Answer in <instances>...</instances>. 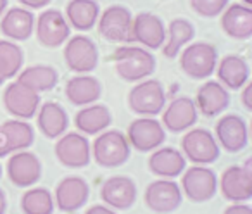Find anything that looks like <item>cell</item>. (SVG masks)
Listing matches in <instances>:
<instances>
[{
    "label": "cell",
    "mask_w": 252,
    "mask_h": 214,
    "mask_svg": "<svg viewBox=\"0 0 252 214\" xmlns=\"http://www.w3.org/2000/svg\"><path fill=\"white\" fill-rule=\"evenodd\" d=\"M156 57L144 47L123 45L114 52L116 73L125 81H142L156 71Z\"/></svg>",
    "instance_id": "6da1fadb"
},
{
    "label": "cell",
    "mask_w": 252,
    "mask_h": 214,
    "mask_svg": "<svg viewBox=\"0 0 252 214\" xmlns=\"http://www.w3.org/2000/svg\"><path fill=\"white\" fill-rule=\"evenodd\" d=\"M92 157L102 168H119L131 155L128 138L119 130H105L90 145Z\"/></svg>",
    "instance_id": "7a4b0ae2"
},
{
    "label": "cell",
    "mask_w": 252,
    "mask_h": 214,
    "mask_svg": "<svg viewBox=\"0 0 252 214\" xmlns=\"http://www.w3.org/2000/svg\"><path fill=\"white\" fill-rule=\"evenodd\" d=\"M180 56V67L192 80H207L213 76L218 64V50L207 42L189 43L182 49Z\"/></svg>",
    "instance_id": "3957f363"
},
{
    "label": "cell",
    "mask_w": 252,
    "mask_h": 214,
    "mask_svg": "<svg viewBox=\"0 0 252 214\" xmlns=\"http://www.w3.org/2000/svg\"><path fill=\"white\" fill-rule=\"evenodd\" d=\"M128 105L138 116L154 118L166 105V90L158 80H142L128 93Z\"/></svg>",
    "instance_id": "277c9868"
},
{
    "label": "cell",
    "mask_w": 252,
    "mask_h": 214,
    "mask_svg": "<svg viewBox=\"0 0 252 214\" xmlns=\"http://www.w3.org/2000/svg\"><path fill=\"white\" fill-rule=\"evenodd\" d=\"M182 154L193 164L207 166L220 159L221 149L214 135L206 128H190L182 138Z\"/></svg>",
    "instance_id": "5b68a950"
},
{
    "label": "cell",
    "mask_w": 252,
    "mask_h": 214,
    "mask_svg": "<svg viewBox=\"0 0 252 214\" xmlns=\"http://www.w3.org/2000/svg\"><path fill=\"white\" fill-rule=\"evenodd\" d=\"M218 190L231 204L249 202L252 199V159L244 166H230L218 180Z\"/></svg>",
    "instance_id": "8992f818"
},
{
    "label": "cell",
    "mask_w": 252,
    "mask_h": 214,
    "mask_svg": "<svg viewBox=\"0 0 252 214\" xmlns=\"http://www.w3.org/2000/svg\"><path fill=\"white\" fill-rule=\"evenodd\" d=\"M100 36L107 42L130 43L133 42V16L125 5H111L97 19Z\"/></svg>",
    "instance_id": "52a82bcc"
},
{
    "label": "cell",
    "mask_w": 252,
    "mask_h": 214,
    "mask_svg": "<svg viewBox=\"0 0 252 214\" xmlns=\"http://www.w3.org/2000/svg\"><path fill=\"white\" fill-rule=\"evenodd\" d=\"M182 193L195 204L211 200L218 192V176L207 166L193 164L182 173Z\"/></svg>",
    "instance_id": "ba28073f"
},
{
    "label": "cell",
    "mask_w": 252,
    "mask_h": 214,
    "mask_svg": "<svg viewBox=\"0 0 252 214\" xmlns=\"http://www.w3.org/2000/svg\"><path fill=\"white\" fill-rule=\"evenodd\" d=\"M40 45L47 49H57L64 45L71 36V26L57 9H45L35 19V31Z\"/></svg>",
    "instance_id": "9c48e42d"
},
{
    "label": "cell",
    "mask_w": 252,
    "mask_h": 214,
    "mask_svg": "<svg viewBox=\"0 0 252 214\" xmlns=\"http://www.w3.org/2000/svg\"><path fill=\"white\" fill-rule=\"evenodd\" d=\"M64 61L76 74H88L98 64V49L92 38L85 35L69 36L64 45Z\"/></svg>",
    "instance_id": "30bf717a"
},
{
    "label": "cell",
    "mask_w": 252,
    "mask_h": 214,
    "mask_svg": "<svg viewBox=\"0 0 252 214\" xmlns=\"http://www.w3.org/2000/svg\"><path fill=\"white\" fill-rule=\"evenodd\" d=\"M57 161L63 166L71 169H81L87 168L90 164L92 151H90V142L87 140L83 133L80 131H71V133H64L57 138V144L54 147Z\"/></svg>",
    "instance_id": "8fae6325"
},
{
    "label": "cell",
    "mask_w": 252,
    "mask_h": 214,
    "mask_svg": "<svg viewBox=\"0 0 252 214\" xmlns=\"http://www.w3.org/2000/svg\"><path fill=\"white\" fill-rule=\"evenodd\" d=\"M144 199L151 211L158 214H169L182 206L183 193L175 180L159 178L147 185Z\"/></svg>",
    "instance_id": "7c38bea8"
},
{
    "label": "cell",
    "mask_w": 252,
    "mask_h": 214,
    "mask_svg": "<svg viewBox=\"0 0 252 214\" xmlns=\"http://www.w3.org/2000/svg\"><path fill=\"white\" fill-rule=\"evenodd\" d=\"M125 135L130 147L138 152H152L161 147L166 140V130L162 128L161 121L145 116L131 121L128 126V133Z\"/></svg>",
    "instance_id": "4fadbf2b"
},
{
    "label": "cell",
    "mask_w": 252,
    "mask_h": 214,
    "mask_svg": "<svg viewBox=\"0 0 252 214\" xmlns=\"http://www.w3.org/2000/svg\"><path fill=\"white\" fill-rule=\"evenodd\" d=\"M214 138L220 149H224V152L230 154L242 152L249 144L247 123L238 114H224L214 126Z\"/></svg>",
    "instance_id": "5bb4252c"
},
{
    "label": "cell",
    "mask_w": 252,
    "mask_h": 214,
    "mask_svg": "<svg viewBox=\"0 0 252 214\" xmlns=\"http://www.w3.org/2000/svg\"><path fill=\"white\" fill-rule=\"evenodd\" d=\"M42 171L43 169L40 159L28 149L12 152L7 166H5V173H7L11 183L19 188H30L35 183H38V180L42 178Z\"/></svg>",
    "instance_id": "9a60e30c"
},
{
    "label": "cell",
    "mask_w": 252,
    "mask_h": 214,
    "mask_svg": "<svg viewBox=\"0 0 252 214\" xmlns=\"http://www.w3.org/2000/svg\"><path fill=\"white\" fill-rule=\"evenodd\" d=\"M4 107L11 116H14L16 120H32L38 111L40 104V93L26 88L25 85H21L18 80L9 83L4 90Z\"/></svg>",
    "instance_id": "2e32d148"
},
{
    "label": "cell",
    "mask_w": 252,
    "mask_h": 214,
    "mask_svg": "<svg viewBox=\"0 0 252 214\" xmlns=\"http://www.w3.org/2000/svg\"><path fill=\"white\" fill-rule=\"evenodd\" d=\"M90 197V185L81 176H66L56 186L54 204L63 213H76Z\"/></svg>",
    "instance_id": "e0dca14e"
},
{
    "label": "cell",
    "mask_w": 252,
    "mask_h": 214,
    "mask_svg": "<svg viewBox=\"0 0 252 214\" xmlns=\"http://www.w3.org/2000/svg\"><path fill=\"white\" fill-rule=\"evenodd\" d=\"M197 123V107L190 97H178L164 105L161 124L169 133H185Z\"/></svg>",
    "instance_id": "ac0fdd59"
},
{
    "label": "cell",
    "mask_w": 252,
    "mask_h": 214,
    "mask_svg": "<svg viewBox=\"0 0 252 214\" xmlns=\"http://www.w3.org/2000/svg\"><path fill=\"white\" fill-rule=\"evenodd\" d=\"M102 202L114 211H126L137 202V185L128 176H111L100 188Z\"/></svg>",
    "instance_id": "d6986e66"
},
{
    "label": "cell",
    "mask_w": 252,
    "mask_h": 214,
    "mask_svg": "<svg viewBox=\"0 0 252 214\" xmlns=\"http://www.w3.org/2000/svg\"><path fill=\"white\" fill-rule=\"evenodd\" d=\"M133 42H138L144 49L158 50L166 42V26L159 16L152 12H140L133 18Z\"/></svg>",
    "instance_id": "ffe728a7"
},
{
    "label": "cell",
    "mask_w": 252,
    "mask_h": 214,
    "mask_svg": "<svg viewBox=\"0 0 252 214\" xmlns=\"http://www.w3.org/2000/svg\"><path fill=\"white\" fill-rule=\"evenodd\" d=\"M0 31L12 42H25L35 31V16L26 7L7 9L0 19Z\"/></svg>",
    "instance_id": "44dd1931"
},
{
    "label": "cell",
    "mask_w": 252,
    "mask_h": 214,
    "mask_svg": "<svg viewBox=\"0 0 252 214\" xmlns=\"http://www.w3.org/2000/svg\"><path fill=\"white\" fill-rule=\"evenodd\" d=\"M197 111L207 118L220 116L230 105V92L220 83V81L209 80L199 88L195 100Z\"/></svg>",
    "instance_id": "7402d4cb"
},
{
    "label": "cell",
    "mask_w": 252,
    "mask_h": 214,
    "mask_svg": "<svg viewBox=\"0 0 252 214\" xmlns=\"http://www.w3.org/2000/svg\"><path fill=\"white\" fill-rule=\"evenodd\" d=\"M149 169L159 178L175 180L187 169V159L175 147H158L149 157Z\"/></svg>",
    "instance_id": "603a6c76"
},
{
    "label": "cell",
    "mask_w": 252,
    "mask_h": 214,
    "mask_svg": "<svg viewBox=\"0 0 252 214\" xmlns=\"http://www.w3.org/2000/svg\"><path fill=\"white\" fill-rule=\"evenodd\" d=\"M221 28L233 40H249L252 36V7L245 4L226 5L221 12Z\"/></svg>",
    "instance_id": "cb8c5ba5"
},
{
    "label": "cell",
    "mask_w": 252,
    "mask_h": 214,
    "mask_svg": "<svg viewBox=\"0 0 252 214\" xmlns=\"http://www.w3.org/2000/svg\"><path fill=\"white\" fill-rule=\"evenodd\" d=\"M35 116L38 130L42 131L43 137L50 138V140H57L61 135L66 133L67 126H69V116H67L66 109L57 102L40 104Z\"/></svg>",
    "instance_id": "d4e9b609"
},
{
    "label": "cell",
    "mask_w": 252,
    "mask_h": 214,
    "mask_svg": "<svg viewBox=\"0 0 252 214\" xmlns=\"http://www.w3.org/2000/svg\"><path fill=\"white\" fill-rule=\"evenodd\" d=\"M214 73L218 74V81L226 90H240L251 78V67L242 56L230 54L218 61Z\"/></svg>",
    "instance_id": "484cf974"
},
{
    "label": "cell",
    "mask_w": 252,
    "mask_h": 214,
    "mask_svg": "<svg viewBox=\"0 0 252 214\" xmlns=\"http://www.w3.org/2000/svg\"><path fill=\"white\" fill-rule=\"evenodd\" d=\"M66 97L76 107L95 104L102 97V83L95 76L90 74H78L74 78H69L66 83Z\"/></svg>",
    "instance_id": "4316f807"
},
{
    "label": "cell",
    "mask_w": 252,
    "mask_h": 214,
    "mask_svg": "<svg viewBox=\"0 0 252 214\" xmlns=\"http://www.w3.org/2000/svg\"><path fill=\"white\" fill-rule=\"evenodd\" d=\"M111 123L112 114L109 111V107L104 104H98V102L81 107L76 116H74V126L85 137L102 133V131H105L111 126Z\"/></svg>",
    "instance_id": "83f0119b"
},
{
    "label": "cell",
    "mask_w": 252,
    "mask_h": 214,
    "mask_svg": "<svg viewBox=\"0 0 252 214\" xmlns=\"http://www.w3.org/2000/svg\"><path fill=\"white\" fill-rule=\"evenodd\" d=\"M193 36H195V28L192 23L189 19L175 18L166 28V42L161 47L164 57H168V59L178 57L182 49H185L192 42Z\"/></svg>",
    "instance_id": "f1b7e54d"
},
{
    "label": "cell",
    "mask_w": 252,
    "mask_h": 214,
    "mask_svg": "<svg viewBox=\"0 0 252 214\" xmlns=\"http://www.w3.org/2000/svg\"><path fill=\"white\" fill-rule=\"evenodd\" d=\"M100 16L95 0H71L66 5V21L78 31H90Z\"/></svg>",
    "instance_id": "f546056e"
},
{
    "label": "cell",
    "mask_w": 252,
    "mask_h": 214,
    "mask_svg": "<svg viewBox=\"0 0 252 214\" xmlns=\"http://www.w3.org/2000/svg\"><path fill=\"white\" fill-rule=\"evenodd\" d=\"M18 81L21 85H25L26 88L42 93V92H49L59 81V73L56 71V67L47 66V64H35L30 66L26 69H21L18 73Z\"/></svg>",
    "instance_id": "4dcf8cb0"
},
{
    "label": "cell",
    "mask_w": 252,
    "mask_h": 214,
    "mask_svg": "<svg viewBox=\"0 0 252 214\" xmlns=\"http://www.w3.org/2000/svg\"><path fill=\"white\" fill-rule=\"evenodd\" d=\"M0 130L5 135L9 154L18 151H26L35 142V130L25 120H9L4 124H0Z\"/></svg>",
    "instance_id": "1f68e13d"
},
{
    "label": "cell",
    "mask_w": 252,
    "mask_h": 214,
    "mask_svg": "<svg viewBox=\"0 0 252 214\" xmlns=\"http://www.w3.org/2000/svg\"><path fill=\"white\" fill-rule=\"evenodd\" d=\"M25 64L23 49L12 40H0V76L5 81L18 76Z\"/></svg>",
    "instance_id": "d6a6232c"
},
{
    "label": "cell",
    "mask_w": 252,
    "mask_h": 214,
    "mask_svg": "<svg viewBox=\"0 0 252 214\" xmlns=\"http://www.w3.org/2000/svg\"><path fill=\"white\" fill-rule=\"evenodd\" d=\"M21 209L25 214H52L56 209L54 195L45 186L28 188L21 197Z\"/></svg>",
    "instance_id": "836d02e7"
},
{
    "label": "cell",
    "mask_w": 252,
    "mask_h": 214,
    "mask_svg": "<svg viewBox=\"0 0 252 214\" xmlns=\"http://www.w3.org/2000/svg\"><path fill=\"white\" fill-rule=\"evenodd\" d=\"M230 0H190V7L202 18H218Z\"/></svg>",
    "instance_id": "e575fe53"
},
{
    "label": "cell",
    "mask_w": 252,
    "mask_h": 214,
    "mask_svg": "<svg viewBox=\"0 0 252 214\" xmlns=\"http://www.w3.org/2000/svg\"><path fill=\"white\" fill-rule=\"evenodd\" d=\"M240 90H242V104H244V107L249 113H252V83L247 81Z\"/></svg>",
    "instance_id": "d590c367"
},
{
    "label": "cell",
    "mask_w": 252,
    "mask_h": 214,
    "mask_svg": "<svg viewBox=\"0 0 252 214\" xmlns=\"http://www.w3.org/2000/svg\"><path fill=\"white\" fill-rule=\"evenodd\" d=\"M223 214H252V207L245 202L240 204H231L223 211Z\"/></svg>",
    "instance_id": "8d00e7d4"
},
{
    "label": "cell",
    "mask_w": 252,
    "mask_h": 214,
    "mask_svg": "<svg viewBox=\"0 0 252 214\" xmlns=\"http://www.w3.org/2000/svg\"><path fill=\"white\" fill-rule=\"evenodd\" d=\"M19 4L23 5V7L30 9V11H33V9H43L47 7V5L52 2V0H18Z\"/></svg>",
    "instance_id": "74e56055"
},
{
    "label": "cell",
    "mask_w": 252,
    "mask_h": 214,
    "mask_svg": "<svg viewBox=\"0 0 252 214\" xmlns=\"http://www.w3.org/2000/svg\"><path fill=\"white\" fill-rule=\"evenodd\" d=\"M85 214H118L112 207L105 206V204H95V206L88 207Z\"/></svg>",
    "instance_id": "f35d334b"
},
{
    "label": "cell",
    "mask_w": 252,
    "mask_h": 214,
    "mask_svg": "<svg viewBox=\"0 0 252 214\" xmlns=\"http://www.w3.org/2000/svg\"><path fill=\"white\" fill-rule=\"evenodd\" d=\"M5 155H9V152H7V142H5L4 131L0 130V157H5Z\"/></svg>",
    "instance_id": "ab89813d"
},
{
    "label": "cell",
    "mask_w": 252,
    "mask_h": 214,
    "mask_svg": "<svg viewBox=\"0 0 252 214\" xmlns=\"http://www.w3.org/2000/svg\"><path fill=\"white\" fill-rule=\"evenodd\" d=\"M5 211H7V195L4 188H0V214H5Z\"/></svg>",
    "instance_id": "60d3db41"
},
{
    "label": "cell",
    "mask_w": 252,
    "mask_h": 214,
    "mask_svg": "<svg viewBox=\"0 0 252 214\" xmlns=\"http://www.w3.org/2000/svg\"><path fill=\"white\" fill-rule=\"evenodd\" d=\"M7 4H9V0H0V18H2L4 12L7 11Z\"/></svg>",
    "instance_id": "b9f144b4"
},
{
    "label": "cell",
    "mask_w": 252,
    "mask_h": 214,
    "mask_svg": "<svg viewBox=\"0 0 252 214\" xmlns=\"http://www.w3.org/2000/svg\"><path fill=\"white\" fill-rule=\"evenodd\" d=\"M242 4H245V5H249V7H251L252 5V0H240Z\"/></svg>",
    "instance_id": "7bdbcfd3"
},
{
    "label": "cell",
    "mask_w": 252,
    "mask_h": 214,
    "mask_svg": "<svg viewBox=\"0 0 252 214\" xmlns=\"http://www.w3.org/2000/svg\"><path fill=\"white\" fill-rule=\"evenodd\" d=\"M4 81H5V80H4V78L0 76V87H2V85H4Z\"/></svg>",
    "instance_id": "ee69618b"
},
{
    "label": "cell",
    "mask_w": 252,
    "mask_h": 214,
    "mask_svg": "<svg viewBox=\"0 0 252 214\" xmlns=\"http://www.w3.org/2000/svg\"><path fill=\"white\" fill-rule=\"evenodd\" d=\"M0 178H2V166H0Z\"/></svg>",
    "instance_id": "f6af8a7d"
}]
</instances>
